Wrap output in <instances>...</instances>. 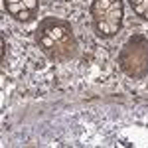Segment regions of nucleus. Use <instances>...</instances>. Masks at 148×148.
I'll return each instance as SVG.
<instances>
[{"mask_svg": "<svg viewBox=\"0 0 148 148\" xmlns=\"http://www.w3.org/2000/svg\"><path fill=\"white\" fill-rule=\"evenodd\" d=\"M119 65L128 77L132 79H144L148 75V40L144 36H132L126 42L121 56H119Z\"/></svg>", "mask_w": 148, "mask_h": 148, "instance_id": "f257e3e1", "label": "nucleus"}, {"mask_svg": "<svg viewBox=\"0 0 148 148\" xmlns=\"http://www.w3.org/2000/svg\"><path fill=\"white\" fill-rule=\"evenodd\" d=\"M38 32L47 34L51 40H56V42H65V40H71L73 38L71 26L67 22H63V20H57V18H46V20H42Z\"/></svg>", "mask_w": 148, "mask_h": 148, "instance_id": "f03ea898", "label": "nucleus"}, {"mask_svg": "<svg viewBox=\"0 0 148 148\" xmlns=\"http://www.w3.org/2000/svg\"><path fill=\"white\" fill-rule=\"evenodd\" d=\"M113 2L114 0H93V4H91L93 22H95V20H105V12H107V8H109Z\"/></svg>", "mask_w": 148, "mask_h": 148, "instance_id": "7ed1b4c3", "label": "nucleus"}, {"mask_svg": "<svg viewBox=\"0 0 148 148\" xmlns=\"http://www.w3.org/2000/svg\"><path fill=\"white\" fill-rule=\"evenodd\" d=\"M93 30H95V34L99 36V38H113V36H116L113 26L107 20H95L93 22Z\"/></svg>", "mask_w": 148, "mask_h": 148, "instance_id": "20e7f679", "label": "nucleus"}, {"mask_svg": "<svg viewBox=\"0 0 148 148\" xmlns=\"http://www.w3.org/2000/svg\"><path fill=\"white\" fill-rule=\"evenodd\" d=\"M4 8H6V10H8V14H12V16L20 14L22 10H28V8L24 6V2H16V4H4Z\"/></svg>", "mask_w": 148, "mask_h": 148, "instance_id": "39448f33", "label": "nucleus"}, {"mask_svg": "<svg viewBox=\"0 0 148 148\" xmlns=\"http://www.w3.org/2000/svg\"><path fill=\"white\" fill-rule=\"evenodd\" d=\"M32 14H34L32 10H22L20 14H16L14 18H16L18 22H28V20H32Z\"/></svg>", "mask_w": 148, "mask_h": 148, "instance_id": "423d86ee", "label": "nucleus"}, {"mask_svg": "<svg viewBox=\"0 0 148 148\" xmlns=\"http://www.w3.org/2000/svg\"><path fill=\"white\" fill-rule=\"evenodd\" d=\"M22 2H24V6H26L28 10H32V12H36L38 6H40V0H22Z\"/></svg>", "mask_w": 148, "mask_h": 148, "instance_id": "0eeeda50", "label": "nucleus"}, {"mask_svg": "<svg viewBox=\"0 0 148 148\" xmlns=\"http://www.w3.org/2000/svg\"><path fill=\"white\" fill-rule=\"evenodd\" d=\"M0 46H2V53H0V59L4 61V57H6V40H4V38H0Z\"/></svg>", "mask_w": 148, "mask_h": 148, "instance_id": "6e6552de", "label": "nucleus"}, {"mask_svg": "<svg viewBox=\"0 0 148 148\" xmlns=\"http://www.w3.org/2000/svg\"><path fill=\"white\" fill-rule=\"evenodd\" d=\"M16 2H22V0H4V4H16Z\"/></svg>", "mask_w": 148, "mask_h": 148, "instance_id": "1a4fd4ad", "label": "nucleus"}, {"mask_svg": "<svg viewBox=\"0 0 148 148\" xmlns=\"http://www.w3.org/2000/svg\"><path fill=\"white\" fill-rule=\"evenodd\" d=\"M142 18H144V20H148V10L144 12V14H142Z\"/></svg>", "mask_w": 148, "mask_h": 148, "instance_id": "9d476101", "label": "nucleus"}]
</instances>
